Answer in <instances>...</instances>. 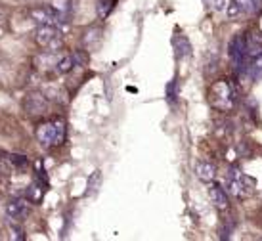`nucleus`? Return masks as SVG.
<instances>
[{
  "instance_id": "obj_14",
  "label": "nucleus",
  "mask_w": 262,
  "mask_h": 241,
  "mask_svg": "<svg viewBox=\"0 0 262 241\" xmlns=\"http://www.w3.org/2000/svg\"><path fill=\"white\" fill-rule=\"evenodd\" d=\"M6 161L10 167L14 168V170H19V172L27 170V167H29V161L25 159L23 155H8Z\"/></svg>"
},
{
  "instance_id": "obj_9",
  "label": "nucleus",
  "mask_w": 262,
  "mask_h": 241,
  "mask_svg": "<svg viewBox=\"0 0 262 241\" xmlns=\"http://www.w3.org/2000/svg\"><path fill=\"white\" fill-rule=\"evenodd\" d=\"M23 107L33 117H40L48 113V100L42 94H29L23 102Z\"/></svg>"
},
{
  "instance_id": "obj_1",
  "label": "nucleus",
  "mask_w": 262,
  "mask_h": 241,
  "mask_svg": "<svg viewBox=\"0 0 262 241\" xmlns=\"http://www.w3.org/2000/svg\"><path fill=\"white\" fill-rule=\"evenodd\" d=\"M237 94H235V86L228 79L214 80L209 88V102L214 109L219 111H232L235 105Z\"/></svg>"
},
{
  "instance_id": "obj_10",
  "label": "nucleus",
  "mask_w": 262,
  "mask_h": 241,
  "mask_svg": "<svg viewBox=\"0 0 262 241\" xmlns=\"http://www.w3.org/2000/svg\"><path fill=\"white\" fill-rule=\"evenodd\" d=\"M209 198H211V203L219 209V211H226L228 207H230V199L226 195V191L222 186L219 184H212L211 188H209Z\"/></svg>"
},
{
  "instance_id": "obj_11",
  "label": "nucleus",
  "mask_w": 262,
  "mask_h": 241,
  "mask_svg": "<svg viewBox=\"0 0 262 241\" xmlns=\"http://www.w3.org/2000/svg\"><path fill=\"white\" fill-rule=\"evenodd\" d=\"M239 73L247 75V77H251L253 80L262 79V54H258L255 58H249Z\"/></svg>"
},
{
  "instance_id": "obj_18",
  "label": "nucleus",
  "mask_w": 262,
  "mask_h": 241,
  "mask_svg": "<svg viewBox=\"0 0 262 241\" xmlns=\"http://www.w3.org/2000/svg\"><path fill=\"white\" fill-rule=\"evenodd\" d=\"M4 27V15H2V12H0V29Z\"/></svg>"
},
{
  "instance_id": "obj_6",
  "label": "nucleus",
  "mask_w": 262,
  "mask_h": 241,
  "mask_svg": "<svg viewBox=\"0 0 262 241\" xmlns=\"http://www.w3.org/2000/svg\"><path fill=\"white\" fill-rule=\"evenodd\" d=\"M260 8L262 0H230V4L226 8V14L230 19H239V17L256 14Z\"/></svg>"
},
{
  "instance_id": "obj_7",
  "label": "nucleus",
  "mask_w": 262,
  "mask_h": 241,
  "mask_svg": "<svg viewBox=\"0 0 262 241\" xmlns=\"http://www.w3.org/2000/svg\"><path fill=\"white\" fill-rule=\"evenodd\" d=\"M230 58H232L233 67L241 71L245 61H247V37L245 35H237V37L232 38L230 42Z\"/></svg>"
},
{
  "instance_id": "obj_15",
  "label": "nucleus",
  "mask_w": 262,
  "mask_h": 241,
  "mask_svg": "<svg viewBox=\"0 0 262 241\" xmlns=\"http://www.w3.org/2000/svg\"><path fill=\"white\" fill-rule=\"evenodd\" d=\"M174 48H176V56H178V58L189 56V52H191V46H189L188 38L186 37H176L174 38Z\"/></svg>"
},
{
  "instance_id": "obj_13",
  "label": "nucleus",
  "mask_w": 262,
  "mask_h": 241,
  "mask_svg": "<svg viewBox=\"0 0 262 241\" xmlns=\"http://www.w3.org/2000/svg\"><path fill=\"white\" fill-rule=\"evenodd\" d=\"M77 65V61H75V56L73 54H69V56H63V58L58 59V63H56V71L61 75L69 73L73 67Z\"/></svg>"
},
{
  "instance_id": "obj_2",
  "label": "nucleus",
  "mask_w": 262,
  "mask_h": 241,
  "mask_svg": "<svg viewBox=\"0 0 262 241\" xmlns=\"http://www.w3.org/2000/svg\"><path fill=\"white\" fill-rule=\"evenodd\" d=\"M66 130L67 128L63 121H48V123H42L38 126L35 136H37L40 146L52 149V147H59L66 142Z\"/></svg>"
},
{
  "instance_id": "obj_12",
  "label": "nucleus",
  "mask_w": 262,
  "mask_h": 241,
  "mask_svg": "<svg viewBox=\"0 0 262 241\" xmlns=\"http://www.w3.org/2000/svg\"><path fill=\"white\" fill-rule=\"evenodd\" d=\"M195 174L201 182H212L216 178V167L209 161H199L195 165Z\"/></svg>"
},
{
  "instance_id": "obj_5",
  "label": "nucleus",
  "mask_w": 262,
  "mask_h": 241,
  "mask_svg": "<svg viewBox=\"0 0 262 241\" xmlns=\"http://www.w3.org/2000/svg\"><path fill=\"white\" fill-rule=\"evenodd\" d=\"M31 19L33 23L40 25H63L66 23V15L59 12L56 6H37L31 10Z\"/></svg>"
},
{
  "instance_id": "obj_16",
  "label": "nucleus",
  "mask_w": 262,
  "mask_h": 241,
  "mask_svg": "<svg viewBox=\"0 0 262 241\" xmlns=\"http://www.w3.org/2000/svg\"><path fill=\"white\" fill-rule=\"evenodd\" d=\"M115 2L117 0H102V2L98 4V14H100L102 19H105V17L111 14V10L115 8Z\"/></svg>"
},
{
  "instance_id": "obj_4",
  "label": "nucleus",
  "mask_w": 262,
  "mask_h": 241,
  "mask_svg": "<svg viewBox=\"0 0 262 241\" xmlns=\"http://www.w3.org/2000/svg\"><path fill=\"white\" fill-rule=\"evenodd\" d=\"M35 38L38 46L54 52L63 44V29L61 25H40L35 33Z\"/></svg>"
},
{
  "instance_id": "obj_8",
  "label": "nucleus",
  "mask_w": 262,
  "mask_h": 241,
  "mask_svg": "<svg viewBox=\"0 0 262 241\" xmlns=\"http://www.w3.org/2000/svg\"><path fill=\"white\" fill-rule=\"evenodd\" d=\"M4 212H6V216L10 220L23 222V220H27V216L31 214V207L27 205V201H23V199H12V201H8V203L4 205Z\"/></svg>"
},
{
  "instance_id": "obj_17",
  "label": "nucleus",
  "mask_w": 262,
  "mask_h": 241,
  "mask_svg": "<svg viewBox=\"0 0 262 241\" xmlns=\"http://www.w3.org/2000/svg\"><path fill=\"white\" fill-rule=\"evenodd\" d=\"M209 2H211V6H212V10H226V4H228V2H226V0H209Z\"/></svg>"
},
{
  "instance_id": "obj_3",
  "label": "nucleus",
  "mask_w": 262,
  "mask_h": 241,
  "mask_svg": "<svg viewBox=\"0 0 262 241\" xmlns=\"http://www.w3.org/2000/svg\"><path fill=\"white\" fill-rule=\"evenodd\" d=\"M255 186H256L255 178L243 174L237 168H230L228 178H226V188H228V191L232 193L233 198L237 199L249 198L253 193V190H255Z\"/></svg>"
}]
</instances>
